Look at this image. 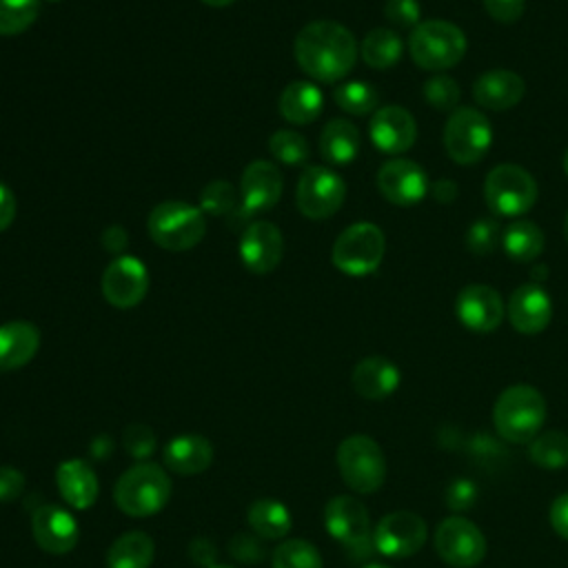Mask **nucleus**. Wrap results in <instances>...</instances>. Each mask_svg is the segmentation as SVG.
Listing matches in <instances>:
<instances>
[{
    "label": "nucleus",
    "instance_id": "nucleus-45",
    "mask_svg": "<svg viewBox=\"0 0 568 568\" xmlns=\"http://www.w3.org/2000/svg\"><path fill=\"white\" fill-rule=\"evenodd\" d=\"M484 9L488 11V16L497 22L510 24L515 20L521 18L526 0H481Z\"/></svg>",
    "mask_w": 568,
    "mask_h": 568
},
{
    "label": "nucleus",
    "instance_id": "nucleus-30",
    "mask_svg": "<svg viewBox=\"0 0 568 568\" xmlns=\"http://www.w3.org/2000/svg\"><path fill=\"white\" fill-rule=\"evenodd\" d=\"M288 508L271 497L255 499L248 508V526L262 539H282L291 530Z\"/></svg>",
    "mask_w": 568,
    "mask_h": 568
},
{
    "label": "nucleus",
    "instance_id": "nucleus-35",
    "mask_svg": "<svg viewBox=\"0 0 568 568\" xmlns=\"http://www.w3.org/2000/svg\"><path fill=\"white\" fill-rule=\"evenodd\" d=\"M273 568H324V564L311 541L286 539L273 552Z\"/></svg>",
    "mask_w": 568,
    "mask_h": 568
},
{
    "label": "nucleus",
    "instance_id": "nucleus-15",
    "mask_svg": "<svg viewBox=\"0 0 568 568\" xmlns=\"http://www.w3.org/2000/svg\"><path fill=\"white\" fill-rule=\"evenodd\" d=\"M102 295L115 308L138 306L149 291L146 264L135 255H118L102 273Z\"/></svg>",
    "mask_w": 568,
    "mask_h": 568
},
{
    "label": "nucleus",
    "instance_id": "nucleus-27",
    "mask_svg": "<svg viewBox=\"0 0 568 568\" xmlns=\"http://www.w3.org/2000/svg\"><path fill=\"white\" fill-rule=\"evenodd\" d=\"M280 113L291 124H311L324 109V95L308 80H293L280 95Z\"/></svg>",
    "mask_w": 568,
    "mask_h": 568
},
{
    "label": "nucleus",
    "instance_id": "nucleus-16",
    "mask_svg": "<svg viewBox=\"0 0 568 568\" xmlns=\"http://www.w3.org/2000/svg\"><path fill=\"white\" fill-rule=\"evenodd\" d=\"M379 193L395 206H415L430 191L424 169L406 158L388 160L377 171Z\"/></svg>",
    "mask_w": 568,
    "mask_h": 568
},
{
    "label": "nucleus",
    "instance_id": "nucleus-32",
    "mask_svg": "<svg viewBox=\"0 0 568 568\" xmlns=\"http://www.w3.org/2000/svg\"><path fill=\"white\" fill-rule=\"evenodd\" d=\"M404 51L402 38L386 27H377L366 33L362 42V58L373 69H390L399 62Z\"/></svg>",
    "mask_w": 568,
    "mask_h": 568
},
{
    "label": "nucleus",
    "instance_id": "nucleus-31",
    "mask_svg": "<svg viewBox=\"0 0 568 568\" xmlns=\"http://www.w3.org/2000/svg\"><path fill=\"white\" fill-rule=\"evenodd\" d=\"M501 246L510 260L535 262L544 251V233L530 220H515L504 229Z\"/></svg>",
    "mask_w": 568,
    "mask_h": 568
},
{
    "label": "nucleus",
    "instance_id": "nucleus-14",
    "mask_svg": "<svg viewBox=\"0 0 568 568\" xmlns=\"http://www.w3.org/2000/svg\"><path fill=\"white\" fill-rule=\"evenodd\" d=\"M282 173L268 160H253L240 178V206L233 220H248L255 213L273 209L282 197Z\"/></svg>",
    "mask_w": 568,
    "mask_h": 568
},
{
    "label": "nucleus",
    "instance_id": "nucleus-28",
    "mask_svg": "<svg viewBox=\"0 0 568 568\" xmlns=\"http://www.w3.org/2000/svg\"><path fill=\"white\" fill-rule=\"evenodd\" d=\"M322 158L331 164H348L359 153V131L344 118L328 120L320 135Z\"/></svg>",
    "mask_w": 568,
    "mask_h": 568
},
{
    "label": "nucleus",
    "instance_id": "nucleus-20",
    "mask_svg": "<svg viewBox=\"0 0 568 568\" xmlns=\"http://www.w3.org/2000/svg\"><path fill=\"white\" fill-rule=\"evenodd\" d=\"M31 530L38 546L51 555H64L73 550L80 539V526L75 517L55 504L40 506L31 515Z\"/></svg>",
    "mask_w": 568,
    "mask_h": 568
},
{
    "label": "nucleus",
    "instance_id": "nucleus-50",
    "mask_svg": "<svg viewBox=\"0 0 568 568\" xmlns=\"http://www.w3.org/2000/svg\"><path fill=\"white\" fill-rule=\"evenodd\" d=\"M13 217H16V195L4 182H0V233L11 226Z\"/></svg>",
    "mask_w": 568,
    "mask_h": 568
},
{
    "label": "nucleus",
    "instance_id": "nucleus-57",
    "mask_svg": "<svg viewBox=\"0 0 568 568\" xmlns=\"http://www.w3.org/2000/svg\"><path fill=\"white\" fill-rule=\"evenodd\" d=\"M49 2H58V0H49Z\"/></svg>",
    "mask_w": 568,
    "mask_h": 568
},
{
    "label": "nucleus",
    "instance_id": "nucleus-9",
    "mask_svg": "<svg viewBox=\"0 0 568 568\" xmlns=\"http://www.w3.org/2000/svg\"><path fill=\"white\" fill-rule=\"evenodd\" d=\"M490 144L493 126L481 111L459 106L448 115L444 126V149L453 162L475 164L488 153Z\"/></svg>",
    "mask_w": 568,
    "mask_h": 568
},
{
    "label": "nucleus",
    "instance_id": "nucleus-43",
    "mask_svg": "<svg viewBox=\"0 0 568 568\" xmlns=\"http://www.w3.org/2000/svg\"><path fill=\"white\" fill-rule=\"evenodd\" d=\"M444 501L453 513H464L477 501V484L466 477H455L444 493Z\"/></svg>",
    "mask_w": 568,
    "mask_h": 568
},
{
    "label": "nucleus",
    "instance_id": "nucleus-25",
    "mask_svg": "<svg viewBox=\"0 0 568 568\" xmlns=\"http://www.w3.org/2000/svg\"><path fill=\"white\" fill-rule=\"evenodd\" d=\"M40 348V331L36 324L13 320L0 324V371L22 368Z\"/></svg>",
    "mask_w": 568,
    "mask_h": 568
},
{
    "label": "nucleus",
    "instance_id": "nucleus-1",
    "mask_svg": "<svg viewBox=\"0 0 568 568\" xmlns=\"http://www.w3.org/2000/svg\"><path fill=\"white\" fill-rule=\"evenodd\" d=\"M300 69L320 82L342 80L357 60L355 36L335 20H315L300 29L293 42Z\"/></svg>",
    "mask_w": 568,
    "mask_h": 568
},
{
    "label": "nucleus",
    "instance_id": "nucleus-49",
    "mask_svg": "<svg viewBox=\"0 0 568 568\" xmlns=\"http://www.w3.org/2000/svg\"><path fill=\"white\" fill-rule=\"evenodd\" d=\"M129 244V237H126V231L122 224H111L104 229L102 233V246L111 253V255H122V251L126 248Z\"/></svg>",
    "mask_w": 568,
    "mask_h": 568
},
{
    "label": "nucleus",
    "instance_id": "nucleus-41",
    "mask_svg": "<svg viewBox=\"0 0 568 568\" xmlns=\"http://www.w3.org/2000/svg\"><path fill=\"white\" fill-rule=\"evenodd\" d=\"M122 444L131 457L144 462L155 450V433L146 424H129L122 433Z\"/></svg>",
    "mask_w": 568,
    "mask_h": 568
},
{
    "label": "nucleus",
    "instance_id": "nucleus-51",
    "mask_svg": "<svg viewBox=\"0 0 568 568\" xmlns=\"http://www.w3.org/2000/svg\"><path fill=\"white\" fill-rule=\"evenodd\" d=\"M428 193L433 195L435 202H439V204H450V202H455L459 189H457V182H455V180H437L435 184H430V191H428Z\"/></svg>",
    "mask_w": 568,
    "mask_h": 568
},
{
    "label": "nucleus",
    "instance_id": "nucleus-38",
    "mask_svg": "<svg viewBox=\"0 0 568 568\" xmlns=\"http://www.w3.org/2000/svg\"><path fill=\"white\" fill-rule=\"evenodd\" d=\"M268 151L282 164H302L308 158V142L295 131L280 129L268 138Z\"/></svg>",
    "mask_w": 568,
    "mask_h": 568
},
{
    "label": "nucleus",
    "instance_id": "nucleus-11",
    "mask_svg": "<svg viewBox=\"0 0 568 568\" xmlns=\"http://www.w3.org/2000/svg\"><path fill=\"white\" fill-rule=\"evenodd\" d=\"M346 197V184L328 166H308L297 180V209L311 220H326L339 211Z\"/></svg>",
    "mask_w": 568,
    "mask_h": 568
},
{
    "label": "nucleus",
    "instance_id": "nucleus-54",
    "mask_svg": "<svg viewBox=\"0 0 568 568\" xmlns=\"http://www.w3.org/2000/svg\"><path fill=\"white\" fill-rule=\"evenodd\" d=\"M564 171H566V175H568V149H566V153H564Z\"/></svg>",
    "mask_w": 568,
    "mask_h": 568
},
{
    "label": "nucleus",
    "instance_id": "nucleus-7",
    "mask_svg": "<svg viewBox=\"0 0 568 568\" xmlns=\"http://www.w3.org/2000/svg\"><path fill=\"white\" fill-rule=\"evenodd\" d=\"M337 468L344 484L368 495L382 488L386 479V457L379 444L368 435H351L337 446Z\"/></svg>",
    "mask_w": 568,
    "mask_h": 568
},
{
    "label": "nucleus",
    "instance_id": "nucleus-56",
    "mask_svg": "<svg viewBox=\"0 0 568 568\" xmlns=\"http://www.w3.org/2000/svg\"><path fill=\"white\" fill-rule=\"evenodd\" d=\"M564 233H566V240H568V215H566V224H564Z\"/></svg>",
    "mask_w": 568,
    "mask_h": 568
},
{
    "label": "nucleus",
    "instance_id": "nucleus-4",
    "mask_svg": "<svg viewBox=\"0 0 568 568\" xmlns=\"http://www.w3.org/2000/svg\"><path fill=\"white\" fill-rule=\"evenodd\" d=\"M146 229L158 246L166 251H189L204 240V211L180 200H166L153 206Z\"/></svg>",
    "mask_w": 568,
    "mask_h": 568
},
{
    "label": "nucleus",
    "instance_id": "nucleus-29",
    "mask_svg": "<svg viewBox=\"0 0 568 568\" xmlns=\"http://www.w3.org/2000/svg\"><path fill=\"white\" fill-rule=\"evenodd\" d=\"M153 555H155L153 539L142 530H129L111 544L106 552V566L109 568H151Z\"/></svg>",
    "mask_w": 568,
    "mask_h": 568
},
{
    "label": "nucleus",
    "instance_id": "nucleus-44",
    "mask_svg": "<svg viewBox=\"0 0 568 568\" xmlns=\"http://www.w3.org/2000/svg\"><path fill=\"white\" fill-rule=\"evenodd\" d=\"M384 16L399 29H415L419 24V4L417 0H386Z\"/></svg>",
    "mask_w": 568,
    "mask_h": 568
},
{
    "label": "nucleus",
    "instance_id": "nucleus-37",
    "mask_svg": "<svg viewBox=\"0 0 568 568\" xmlns=\"http://www.w3.org/2000/svg\"><path fill=\"white\" fill-rule=\"evenodd\" d=\"M240 206V193L226 180L209 182L200 193V209L209 215H233Z\"/></svg>",
    "mask_w": 568,
    "mask_h": 568
},
{
    "label": "nucleus",
    "instance_id": "nucleus-52",
    "mask_svg": "<svg viewBox=\"0 0 568 568\" xmlns=\"http://www.w3.org/2000/svg\"><path fill=\"white\" fill-rule=\"evenodd\" d=\"M204 4H209V7H229V4H233L235 0H202Z\"/></svg>",
    "mask_w": 568,
    "mask_h": 568
},
{
    "label": "nucleus",
    "instance_id": "nucleus-18",
    "mask_svg": "<svg viewBox=\"0 0 568 568\" xmlns=\"http://www.w3.org/2000/svg\"><path fill=\"white\" fill-rule=\"evenodd\" d=\"M457 320L475 333H490L504 320V302L493 286L468 284L459 291L455 300Z\"/></svg>",
    "mask_w": 568,
    "mask_h": 568
},
{
    "label": "nucleus",
    "instance_id": "nucleus-10",
    "mask_svg": "<svg viewBox=\"0 0 568 568\" xmlns=\"http://www.w3.org/2000/svg\"><path fill=\"white\" fill-rule=\"evenodd\" d=\"M484 197L497 215H521L537 200V182L519 164H499L484 180Z\"/></svg>",
    "mask_w": 568,
    "mask_h": 568
},
{
    "label": "nucleus",
    "instance_id": "nucleus-46",
    "mask_svg": "<svg viewBox=\"0 0 568 568\" xmlns=\"http://www.w3.org/2000/svg\"><path fill=\"white\" fill-rule=\"evenodd\" d=\"M24 475L13 466H0V504L16 501L24 493Z\"/></svg>",
    "mask_w": 568,
    "mask_h": 568
},
{
    "label": "nucleus",
    "instance_id": "nucleus-53",
    "mask_svg": "<svg viewBox=\"0 0 568 568\" xmlns=\"http://www.w3.org/2000/svg\"><path fill=\"white\" fill-rule=\"evenodd\" d=\"M362 568H388V566H384V564H375V561H373V564H364Z\"/></svg>",
    "mask_w": 568,
    "mask_h": 568
},
{
    "label": "nucleus",
    "instance_id": "nucleus-2",
    "mask_svg": "<svg viewBox=\"0 0 568 568\" xmlns=\"http://www.w3.org/2000/svg\"><path fill=\"white\" fill-rule=\"evenodd\" d=\"M546 422V399L528 384H513L499 393L493 406V424L501 439L528 444Z\"/></svg>",
    "mask_w": 568,
    "mask_h": 568
},
{
    "label": "nucleus",
    "instance_id": "nucleus-34",
    "mask_svg": "<svg viewBox=\"0 0 568 568\" xmlns=\"http://www.w3.org/2000/svg\"><path fill=\"white\" fill-rule=\"evenodd\" d=\"M335 104L351 113V115H366L377 106V89L371 87L368 82H359V80H351V82H342L335 91H333Z\"/></svg>",
    "mask_w": 568,
    "mask_h": 568
},
{
    "label": "nucleus",
    "instance_id": "nucleus-19",
    "mask_svg": "<svg viewBox=\"0 0 568 568\" xmlns=\"http://www.w3.org/2000/svg\"><path fill=\"white\" fill-rule=\"evenodd\" d=\"M368 135H371V142L377 146V151L397 155L413 146L417 138V124L410 111L397 104H388L373 113L368 124Z\"/></svg>",
    "mask_w": 568,
    "mask_h": 568
},
{
    "label": "nucleus",
    "instance_id": "nucleus-47",
    "mask_svg": "<svg viewBox=\"0 0 568 568\" xmlns=\"http://www.w3.org/2000/svg\"><path fill=\"white\" fill-rule=\"evenodd\" d=\"M548 519H550L552 530L561 539H568V493H561L559 497H555V501L550 504V510H548Z\"/></svg>",
    "mask_w": 568,
    "mask_h": 568
},
{
    "label": "nucleus",
    "instance_id": "nucleus-21",
    "mask_svg": "<svg viewBox=\"0 0 568 568\" xmlns=\"http://www.w3.org/2000/svg\"><path fill=\"white\" fill-rule=\"evenodd\" d=\"M506 313L515 331L524 335H535L548 326L552 317V302L539 284L530 282L513 291Z\"/></svg>",
    "mask_w": 568,
    "mask_h": 568
},
{
    "label": "nucleus",
    "instance_id": "nucleus-33",
    "mask_svg": "<svg viewBox=\"0 0 568 568\" xmlns=\"http://www.w3.org/2000/svg\"><path fill=\"white\" fill-rule=\"evenodd\" d=\"M528 457L539 468L557 470L568 466V435L561 430H544L528 442Z\"/></svg>",
    "mask_w": 568,
    "mask_h": 568
},
{
    "label": "nucleus",
    "instance_id": "nucleus-26",
    "mask_svg": "<svg viewBox=\"0 0 568 568\" xmlns=\"http://www.w3.org/2000/svg\"><path fill=\"white\" fill-rule=\"evenodd\" d=\"M213 462V446L202 435H178L164 446V464L178 475H200Z\"/></svg>",
    "mask_w": 568,
    "mask_h": 568
},
{
    "label": "nucleus",
    "instance_id": "nucleus-48",
    "mask_svg": "<svg viewBox=\"0 0 568 568\" xmlns=\"http://www.w3.org/2000/svg\"><path fill=\"white\" fill-rule=\"evenodd\" d=\"M189 557L195 566H202V568H213L215 566V557H217V550L213 546L211 539L206 537H197L191 541L189 546Z\"/></svg>",
    "mask_w": 568,
    "mask_h": 568
},
{
    "label": "nucleus",
    "instance_id": "nucleus-8",
    "mask_svg": "<svg viewBox=\"0 0 568 568\" xmlns=\"http://www.w3.org/2000/svg\"><path fill=\"white\" fill-rule=\"evenodd\" d=\"M384 248L386 240L382 229L371 222H357L337 235L331 260L337 271L353 277H364L382 264Z\"/></svg>",
    "mask_w": 568,
    "mask_h": 568
},
{
    "label": "nucleus",
    "instance_id": "nucleus-24",
    "mask_svg": "<svg viewBox=\"0 0 568 568\" xmlns=\"http://www.w3.org/2000/svg\"><path fill=\"white\" fill-rule=\"evenodd\" d=\"M55 484L62 499L78 510H84L95 504L100 486L98 475L84 459H67L55 470Z\"/></svg>",
    "mask_w": 568,
    "mask_h": 568
},
{
    "label": "nucleus",
    "instance_id": "nucleus-5",
    "mask_svg": "<svg viewBox=\"0 0 568 568\" xmlns=\"http://www.w3.org/2000/svg\"><path fill=\"white\" fill-rule=\"evenodd\" d=\"M408 51L419 69L444 71L464 58L466 36L453 22L426 20L410 29Z\"/></svg>",
    "mask_w": 568,
    "mask_h": 568
},
{
    "label": "nucleus",
    "instance_id": "nucleus-17",
    "mask_svg": "<svg viewBox=\"0 0 568 568\" xmlns=\"http://www.w3.org/2000/svg\"><path fill=\"white\" fill-rule=\"evenodd\" d=\"M237 251H240L242 264L251 273L266 275L282 260V253H284L282 231L273 222H266V220L248 222L246 229L242 231Z\"/></svg>",
    "mask_w": 568,
    "mask_h": 568
},
{
    "label": "nucleus",
    "instance_id": "nucleus-13",
    "mask_svg": "<svg viewBox=\"0 0 568 568\" xmlns=\"http://www.w3.org/2000/svg\"><path fill=\"white\" fill-rule=\"evenodd\" d=\"M428 526L422 515L413 510H393L384 515L375 530H373V544L375 550L390 559H404L422 550L426 544Z\"/></svg>",
    "mask_w": 568,
    "mask_h": 568
},
{
    "label": "nucleus",
    "instance_id": "nucleus-6",
    "mask_svg": "<svg viewBox=\"0 0 568 568\" xmlns=\"http://www.w3.org/2000/svg\"><path fill=\"white\" fill-rule=\"evenodd\" d=\"M324 526L328 535L344 546L351 559L362 561L375 552L368 510L357 497H333L324 508Z\"/></svg>",
    "mask_w": 568,
    "mask_h": 568
},
{
    "label": "nucleus",
    "instance_id": "nucleus-55",
    "mask_svg": "<svg viewBox=\"0 0 568 568\" xmlns=\"http://www.w3.org/2000/svg\"><path fill=\"white\" fill-rule=\"evenodd\" d=\"M213 568H233V566H229V564H215Z\"/></svg>",
    "mask_w": 568,
    "mask_h": 568
},
{
    "label": "nucleus",
    "instance_id": "nucleus-22",
    "mask_svg": "<svg viewBox=\"0 0 568 568\" xmlns=\"http://www.w3.org/2000/svg\"><path fill=\"white\" fill-rule=\"evenodd\" d=\"M526 84L519 73L495 69L481 73L473 84V98L479 106L490 111H506L524 98Z\"/></svg>",
    "mask_w": 568,
    "mask_h": 568
},
{
    "label": "nucleus",
    "instance_id": "nucleus-3",
    "mask_svg": "<svg viewBox=\"0 0 568 568\" xmlns=\"http://www.w3.org/2000/svg\"><path fill=\"white\" fill-rule=\"evenodd\" d=\"M171 497V479L162 466L151 462L133 464L115 484L113 499L129 517H151L160 513Z\"/></svg>",
    "mask_w": 568,
    "mask_h": 568
},
{
    "label": "nucleus",
    "instance_id": "nucleus-12",
    "mask_svg": "<svg viewBox=\"0 0 568 568\" xmlns=\"http://www.w3.org/2000/svg\"><path fill=\"white\" fill-rule=\"evenodd\" d=\"M435 550L453 568H473L486 555V537L470 519L450 515L437 524Z\"/></svg>",
    "mask_w": 568,
    "mask_h": 568
},
{
    "label": "nucleus",
    "instance_id": "nucleus-23",
    "mask_svg": "<svg viewBox=\"0 0 568 568\" xmlns=\"http://www.w3.org/2000/svg\"><path fill=\"white\" fill-rule=\"evenodd\" d=\"M399 379H402L399 368L382 355H371L359 359L351 375V384L355 393L364 399H384L393 395L399 386Z\"/></svg>",
    "mask_w": 568,
    "mask_h": 568
},
{
    "label": "nucleus",
    "instance_id": "nucleus-40",
    "mask_svg": "<svg viewBox=\"0 0 568 568\" xmlns=\"http://www.w3.org/2000/svg\"><path fill=\"white\" fill-rule=\"evenodd\" d=\"M424 100L439 109V111H453L459 102V87L450 75H433L422 87Z\"/></svg>",
    "mask_w": 568,
    "mask_h": 568
},
{
    "label": "nucleus",
    "instance_id": "nucleus-36",
    "mask_svg": "<svg viewBox=\"0 0 568 568\" xmlns=\"http://www.w3.org/2000/svg\"><path fill=\"white\" fill-rule=\"evenodd\" d=\"M40 11V0H0V36L27 31Z\"/></svg>",
    "mask_w": 568,
    "mask_h": 568
},
{
    "label": "nucleus",
    "instance_id": "nucleus-39",
    "mask_svg": "<svg viewBox=\"0 0 568 568\" xmlns=\"http://www.w3.org/2000/svg\"><path fill=\"white\" fill-rule=\"evenodd\" d=\"M499 240H501V229L495 217H479L466 231V246L477 257L493 253Z\"/></svg>",
    "mask_w": 568,
    "mask_h": 568
},
{
    "label": "nucleus",
    "instance_id": "nucleus-42",
    "mask_svg": "<svg viewBox=\"0 0 568 568\" xmlns=\"http://www.w3.org/2000/svg\"><path fill=\"white\" fill-rule=\"evenodd\" d=\"M229 555L242 564H257L266 557V546L262 537L251 532H235L229 541Z\"/></svg>",
    "mask_w": 568,
    "mask_h": 568
}]
</instances>
